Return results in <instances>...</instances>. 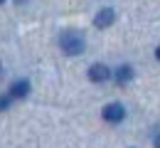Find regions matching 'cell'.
Returning <instances> with one entry per match:
<instances>
[{
	"label": "cell",
	"instance_id": "obj_1",
	"mask_svg": "<svg viewBox=\"0 0 160 148\" xmlns=\"http://www.w3.org/2000/svg\"><path fill=\"white\" fill-rule=\"evenodd\" d=\"M84 35L81 32H77V30H67V32H62L59 37V47L64 49V54H81L84 52Z\"/></svg>",
	"mask_w": 160,
	"mask_h": 148
},
{
	"label": "cell",
	"instance_id": "obj_2",
	"mask_svg": "<svg viewBox=\"0 0 160 148\" xmlns=\"http://www.w3.org/2000/svg\"><path fill=\"white\" fill-rule=\"evenodd\" d=\"M101 116H103V121H108V124H121L123 119H126V109L123 104H106L103 106V111H101Z\"/></svg>",
	"mask_w": 160,
	"mask_h": 148
},
{
	"label": "cell",
	"instance_id": "obj_3",
	"mask_svg": "<svg viewBox=\"0 0 160 148\" xmlns=\"http://www.w3.org/2000/svg\"><path fill=\"white\" fill-rule=\"evenodd\" d=\"M89 79L91 82H106V79H111V69L106 67V64H91L89 67Z\"/></svg>",
	"mask_w": 160,
	"mask_h": 148
},
{
	"label": "cell",
	"instance_id": "obj_4",
	"mask_svg": "<svg viewBox=\"0 0 160 148\" xmlns=\"http://www.w3.org/2000/svg\"><path fill=\"white\" fill-rule=\"evenodd\" d=\"M113 20H116V13H113L111 8H103V10H99V13H96L94 25H96L99 30H106L108 25H113Z\"/></svg>",
	"mask_w": 160,
	"mask_h": 148
},
{
	"label": "cell",
	"instance_id": "obj_5",
	"mask_svg": "<svg viewBox=\"0 0 160 148\" xmlns=\"http://www.w3.org/2000/svg\"><path fill=\"white\" fill-rule=\"evenodd\" d=\"M30 94V82L27 79H18L15 84L10 86V96L12 99H22V96H27Z\"/></svg>",
	"mask_w": 160,
	"mask_h": 148
},
{
	"label": "cell",
	"instance_id": "obj_6",
	"mask_svg": "<svg viewBox=\"0 0 160 148\" xmlns=\"http://www.w3.org/2000/svg\"><path fill=\"white\" fill-rule=\"evenodd\" d=\"M113 77H116V82H118V84H126V82H131V79H133V69H131L128 64H123V67L116 69V74H113Z\"/></svg>",
	"mask_w": 160,
	"mask_h": 148
},
{
	"label": "cell",
	"instance_id": "obj_7",
	"mask_svg": "<svg viewBox=\"0 0 160 148\" xmlns=\"http://www.w3.org/2000/svg\"><path fill=\"white\" fill-rule=\"evenodd\" d=\"M10 101H12V96H10V94H5V96H0V111H5V109L10 106Z\"/></svg>",
	"mask_w": 160,
	"mask_h": 148
},
{
	"label": "cell",
	"instance_id": "obj_8",
	"mask_svg": "<svg viewBox=\"0 0 160 148\" xmlns=\"http://www.w3.org/2000/svg\"><path fill=\"white\" fill-rule=\"evenodd\" d=\"M155 148H160V133L155 136Z\"/></svg>",
	"mask_w": 160,
	"mask_h": 148
},
{
	"label": "cell",
	"instance_id": "obj_9",
	"mask_svg": "<svg viewBox=\"0 0 160 148\" xmlns=\"http://www.w3.org/2000/svg\"><path fill=\"white\" fill-rule=\"evenodd\" d=\"M155 57H158V59H160V44H158V49H155Z\"/></svg>",
	"mask_w": 160,
	"mask_h": 148
},
{
	"label": "cell",
	"instance_id": "obj_10",
	"mask_svg": "<svg viewBox=\"0 0 160 148\" xmlns=\"http://www.w3.org/2000/svg\"><path fill=\"white\" fill-rule=\"evenodd\" d=\"M15 3H25V0H15Z\"/></svg>",
	"mask_w": 160,
	"mask_h": 148
},
{
	"label": "cell",
	"instance_id": "obj_11",
	"mask_svg": "<svg viewBox=\"0 0 160 148\" xmlns=\"http://www.w3.org/2000/svg\"><path fill=\"white\" fill-rule=\"evenodd\" d=\"M2 3H5V0H0V5H2Z\"/></svg>",
	"mask_w": 160,
	"mask_h": 148
},
{
	"label": "cell",
	"instance_id": "obj_12",
	"mask_svg": "<svg viewBox=\"0 0 160 148\" xmlns=\"http://www.w3.org/2000/svg\"><path fill=\"white\" fill-rule=\"evenodd\" d=\"M0 72H2V67H0Z\"/></svg>",
	"mask_w": 160,
	"mask_h": 148
}]
</instances>
